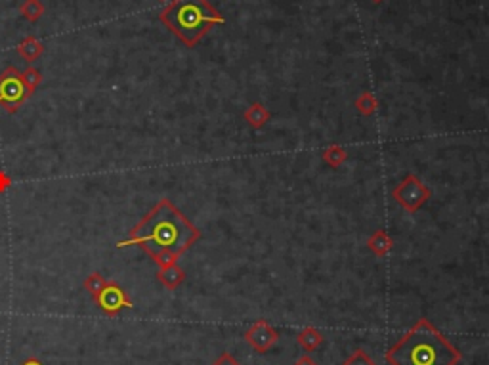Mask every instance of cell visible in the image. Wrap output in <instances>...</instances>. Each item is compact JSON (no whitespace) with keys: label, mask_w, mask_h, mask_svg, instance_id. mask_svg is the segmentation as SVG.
<instances>
[{"label":"cell","mask_w":489,"mask_h":365,"mask_svg":"<svg viewBox=\"0 0 489 365\" xmlns=\"http://www.w3.org/2000/svg\"><path fill=\"white\" fill-rule=\"evenodd\" d=\"M295 365H319L316 359H311L310 356H302V358H298L297 361H295Z\"/></svg>","instance_id":"cell-20"},{"label":"cell","mask_w":489,"mask_h":365,"mask_svg":"<svg viewBox=\"0 0 489 365\" xmlns=\"http://www.w3.org/2000/svg\"><path fill=\"white\" fill-rule=\"evenodd\" d=\"M184 278H185L184 270H182L180 266H176V262H174V264L163 266L159 272L161 283H163L165 287H168V289H176V287L184 281Z\"/></svg>","instance_id":"cell-11"},{"label":"cell","mask_w":489,"mask_h":365,"mask_svg":"<svg viewBox=\"0 0 489 365\" xmlns=\"http://www.w3.org/2000/svg\"><path fill=\"white\" fill-rule=\"evenodd\" d=\"M392 245H394V241H392L390 235L386 233V230H377V232L371 235L369 241H367L369 251L373 252V254H377V256H386V254L392 251Z\"/></svg>","instance_id":"cell-8"},{"label":"cell","mask_w":489,"mask_h":365,"mask_svg":"<svg viewBox=\"0 0 489 365\" xmlns=\"http://www.w3.org/2000/svg\"><path fill=\"white\" fill-rule=\"evenodd\" d=\"M197 240V228L193 226L171 201L163 199L138 226L134 228L130 240L120 243V247L140 245L163 268V266L174 264L180 254L187 251Z\"/></svg>","instance_id":"cell-1"},{"label":"cell","mask_w":489,"mask_h":365,"mask_svg":"<svg viewBox=\"0 0 489 365\" xmlns=\"http://www.w3.org/2000/svg\"><path fill=\"white\" fill-rule=\"evenodd\" d=\"M21 12H23V16H25L27 20H39L40 13H42V4H40L39 0H27L25 4H23V8H21Z\"/></svg>","instance_id":"cell-16"},{"label":"cell","mask_w":489,"mask_h":365,"mask_svg":"<svg viewBox=\"0 0 489 365\" xmlns=\"http://www.w3.org/2000/svg\"><path fill=\"white\" fill-rule=\"evenodd\" d=\"M346 149L342 146H329L323 151V161L330 166H340L346 161Z\"/></svg>","instance_id":"cell-13"},{"label":"cell","mask_w":489,"mask_h":365,"mask_svg":"<svg viewBox=\"0 0 489 365\" xmlns=\"http://www.w3.org/2000/svg\"><path fill=\"white\" fill-rule=\"evenodd\" d=\"M356 109L361 115H367V117H369V115H373L378 109L377 98H375L371 92H364L356 100Z\"/></svg>","instance_id":"cell-12"},{"label":"cell","mask_w":489,"mask_h":365,"mask_svg":"<svg viewBox=\"0 0 489 365\" xmlns=\"http://www.w3.org/2000/svg\"><path fill=\"white\" fill-rule=\"evenodd\" d=\"M23 77H25V82L29 85V88H31V90H35V87H37V85L40 82V75L37 73L35 69H29V71H27Z\"/></svg>","instance_id":"cell-19"},{"label":"cell","mask_w":489,"mask_h":365,"mask_svg":"<svg viewBox=\"0 0 489 365\" xmlns=\"http://www.w3.org/2000/svg\"><path fill=\"white\" fill-rule=\"evenodd\" d=\"M244 120H247V125L251 126V128H262V126L270 120V111L266 109L262 104H251V106L247 107V111H244Z\"/></svg>","instance_id":"cell-10"},{"label":"cell","mask_w":489,"mask_h":365,"mask_svg":"<svg viewBox=\"0 0 489 365\" xmlns=\"http://www.w3.org/2000/svg\"><path fill=\"white\" fill-rule=\"evenodd\" d=\"M371 2H375V4H380V2H383V0H371Z\"/></svg>","instance_id":"cell-22"},{"label":"cell","mask_w":489,"mask_h":365,"mask_svg":"<svg viewBox=\"0 0 489 365\" xmlns=\"http://www.w3.org/2000/svg\"><path fill=\"white\" fill-rule=\"evenodd\" d=\"M342 365H377V364H375V359L371 358L369 354L359 348V350H354L348 358L344 359Z\"/></svg>","instance_id":"cell-15"},{"label":"cell","mask_w":489,"mask_h":365,"mask_svg":"<svg viewBox=\"0 0 489 365\" xmlns=\"http://www.w3.org/2000/svg\"><path fill=\"white\" fill-rule=\"evenodd\" d=\"M463 352L440 329L421 318L386 352L390 365H457Z\"/></svg>","instance_id":"cell-2"},{"label":"cell","mask_w":489,"mask_h":365,"mask_svg":"<svg viewBox=\"0 0 489 365\" xmlns=\"http://www.w3.org/2000/svg\"><path fill=\"white\" fill-rule=\"evenodd\" d=\"M21 365H44V364H42V361H39L37 358H29V359H25V361H23Z\"/></svg>","instance_id":"cell-21"},{"label":"cell","mask_w":489,"mask_h":365,"mask_svg":"<svg viewBox=\"0 0 489 365\" xmlns=\"http://www.w3.org/2000/svg\"><path fill=\"white\" fill-rule=\"evenodd\" d=\"M106 285H107L106 279L101 278L99 273H92L90 278L86 279V289H88V292L92 295L94 299L98 297L99 291H101V289H104V287H106Z\"/></svg>","instance_id":"cell-17"},{"label":"cell","mask_w":489,"mask_h":365,"mask_svg":"<svg viewBox=\"0 0 489 365\" xmlns=\"http://www.w3.org/2000/svg\"><path fill=\"white\" fill-rule=\"evenodd\" d=\"M392 197L407 213H416L430 199V190L423 180L416 178L415 174H409L392 190Z\"/></svg>","instance_id":"cell-4"},{"label":"cell","mask_w":489,"mask_h":365,"mask_svg":"<svg viewBox=\"0 0 489 365\" xmlns=\"http://www.w3.org/2000/svg\"><path fill=\"white\" fill-rule=\"evenodd\" d=\"M96 302L99 304V308L107 314V316H117V314L123 310V308H130L132 302L126 297V292L117 287L115 283H107L99 295L96 297Z\"/></svg>","instance_id":"cell-7"},{"label":"cell","mask_w":489,"mask_h":365,"mask_svg":"<svg viewBox=\"0 0 489 365\" xmlns=\"http://www.w3.org/2000/svg\"><path fill=\"white\" fill-rule=\"evenodd\" d=\"M161 21L185 47L193 48L212 27L225 20L209 0H172L161 12Z\"/></svg>","instance_id":"cell-3"},{"label":"cell","mask_w":489,"mask_h":365,"mask_svg":"<svg viewBox=\"0 0 489 365\" xmlns=\"http://www.w3.org/2000/svg\"><path fill=\"white\" fill-rule=\"evenodd\" d=\"M297 342L304 348L306 352H314L323 345V333L316 329V327H304L302 331L298 333Z\"/></svg>","instance_id":"cell-9"},{"label":"cell","mask_w":489,"mask_h":365,"mask_svg":"<svg viewBox=\"0 0 489 365\" xmlns=\"http://www.w3.org/2000/svg\"><path fill=\"white\" fill-rule=\"evenodd\" d=\"M244 340L249 342V346H251L254 352L264 354L278 342L279 333L276 331L268 321L260 319L254 326L249 327V331L244 333Z\"/></svg>","instance_id":"cell-6"},{"label":"cell","mask_w":489,"mask_h":365,"mask_svg":"<svg viewBox=\"0 0 489 365\" xmlns=\"http://www.w3.org/2000/svg\"><path fill=\"white\" fill-rule=\"evenodd\" d=\"M212 365H241V364H239L237 359L233 358L232 354L224 352V354H220L218 358L212 361Z\"/></svg>","instance_id":"cell-18"},{"label":"cell","mask_w":489,"mask_h":365,"mask_svg":"<svg viewBox=\"0 0 489 365\" xmlns=\"http://www.w3.org/2000/svg\"><path fill=\"white\" fill-rule=\"evenodd\" d=\"M18 50H20V54L25 60H35V58L42 52V47H40V42H37L35 39H27L25 42H21Z\"/></svg>","instance_id":"cell-14"},{"label":"cell","mask_w":489,"mask_h":365,"mask_svg":"<svg viewBox=\"0 0 489 365\" xmlns=\"http://www.w3.org/2000/svg\"><path fill=\"white\" fill-rule=\"evenodd\" d=\"M31 92L33 90L25 82V77L20 71H16L13 67H10L0 75V104L10 111L18 109V106Z\"/></svg>","instance_id":"cell-5"}]
</instances>
